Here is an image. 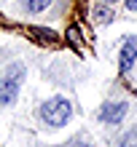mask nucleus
<instances>
[{"mask_svg":"<svg viewBox=\"0 0 137 147\" xmlns=\"http://www.w3.org/2000/svg\"><path fill=\"white\" fill-rule=\"evenodd\" d=\"M73 115V105L67 102L65 96H54L48 99L43 107H40V118L46 120L48 126H65Z\"/></svg>","mask_w":137,"mask_h":147,"instance_id":"f257e3e1","label":"nucleus"},{"mask_svg":"<svg viewBox=\"0 0 137 147\" xmlns=\"http://www.w3.org/2000/svg\"><path fill=\"white\" fill-rule=\"evenodd\" d=\"M22 75H24V67L22 64H14V67H8V70H5L3 78H0V102H3V105H8V102L16 99Z\"/></svg>","mask_w":137,"mask_h":147,"instance_id":"f03ea898","label":"nucleus"},{"mask_svg":"<svg viewBox=\"0 0 137 147\" xmlns=\"http://www.w3.org/2000/svg\"><path fill=\"white\" fill-rule=\"evenodd\" d=\"M126 115V105L124 102H105L100 110V120L102 123H118Z\"/></svg>","mask_w":137,"mask_h":147,"instance_id":"7ed1b4c3","label":"nucleus"},{"mask_svg":"<svg viewBox=\"0 0 137 147\" xmlns=\"http://www.w3.org/2000/svg\"><path fill=\"white\" fill-rule=\"evenodd\" d=\"M134 59H137V40L129 38L124 43V48H121V72L129 70V67L134 64Z\"/></svg>","mask_w":137,"mask_h":147,"instance_id":"20e7f679","label":"nucleus"},{"mask_svg":"<svg viewBox=\"0 0 137 147\" xmlns=\"http://www.w3.org/2000/svg\"><path fill=\"white\" fill-rule=\"evenodd\" d=\"M24 5H27L32 13H38V11H43V8L51 5V0H24Z\"/></svg>","mask_w":137,"mask_h":147,"instance_id":"39448f33","label":"nucleus"},{"mask_svg":"<svg viewBox=\"0 0 137 147\" xmlns=\"http://www.w3.org/2000/svg\"><path fill=\"white\" fill-rule=\"evenodd\" d=\"M118 147H137V128H132V131L121 139V144H118Z\"/></svg>","mask_w":137,"mask_h":147,"instance_id":"423d86ee","label":"nucleus"},{"mask_svg":"<svg viewBox=\"0 0 137 147\" xmlns=\"http://www.w3.org/2000/svg\"><path fill=\"white\" fill-rule=\"evenodd\" d=\"M94 13H97V22H102V24L113 19V16H110V11H108V8H97V11H94Z\"/></svg>","mask_w":137,"mask_h":147,"instance_id":"0eeeda50","label":"nucleus"},{"mask_svg":"<svg viewBox=\"0 0 137 147\" xmlns=\"http://www.w3.org/2000/svg\"><path fill=\"white\" fill-rule=\"evenodd\" d=\"M126 8H129V11H137V0H126Z\"/></svg>","mask_w":137,"mask_h":147,"instance_id":"6e6552de","label":"nucleus"},{"mask_svg":"<svg viewBox=\"0 0 137 147\" xmlns=\"http://www.w3.org/2000/svg\"><path fill=\"white\" fill-rule=\"evenodd\" d=\"M70 147H89V144H83V142H73Z\"/></svg>","mask_w":137,"mask_h":147,"instance_id":"1a4fd4ad","label":"nucleus"},{"mask_svg":"<svg viewBox=\"0 0 137 147\" xmlns=\"http://www.w3.org/2000/svg\"><path fill=\"white\" fill-rule=\"evenodd\" d=\"M105 3H116V0H105Z\"/></svg>","mask_w":137,"mask_h":147,"instance_id":"9d476101","label":"nucleus"}]
</instances>
